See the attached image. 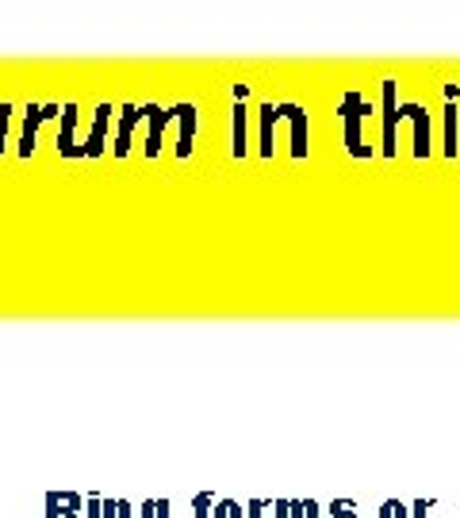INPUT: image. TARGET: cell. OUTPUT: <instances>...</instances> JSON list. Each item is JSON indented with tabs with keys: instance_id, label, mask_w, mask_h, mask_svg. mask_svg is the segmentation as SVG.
Here are the masks:
<instances>
[{
	"instance_id": "obj_1",
	"label": "cell",
	"mask_w": 460,
	"mask_h": 518,
	"mask_svg": "<svg viewBox=\"0 0 460 518\" xmlns=\"http://www.w3.org/2000/svg\"><path fill=\"white\" fill-rule=\"evenodd\" d=\"M364 116H373V104H368L357 88H349V93H342V100H337V119H342V143H345V154L349 158H373L376 150L364 143Z\"/></svg>"
},
{
	"instance_id": "obj_2",
	"label": "cell",
	"mask_w": 460,
	"mask_h": 518,
	"mask_svg": "<svg viewBox=\"0 0 460 518\" xmlns=\"http://www.w3.org/2000/svg\"><path fill=\"white\" fill-rule=\"evenodd\" d=\"M380 154L383 158L399 154V81L395 78L380 81Z\"/></svg>"
},
{
	"instance_id": "obj_3",
	"label": "cell",
	"mask_w": 460,
	"mask_h": 518,
	"mask_svg": "<svg viewBox=\"0 0 460 518\" xmlns=\"http://www.w3.org/2000/svg\"><path fill=\"white\" fill-rule=\"evenodd\" d=\"M410 124V134H414V146H410V154L426 162L429 158V143H434V119H429V108L419 100H399V124Z\"/></svg>"
},
{
	"instance_id": "obj_4",
	"label": "cell",
	"mask_w": 460,
	"mask_h": 518,
	"mask_svg": "<svg viewBox=\"0 0 460 518\" xmlns=\"http://www.w3.org/2000/svg\"><path fill=\"white\" fill-rule=\"evenodd\" d=\"M276 119H288V131H291V158L303 162L307 150H311V119H307V108L296 100H284L276 104Z\"/></svg>"
},
{
	"instance_id": "obj_5",
	"label": "cell",
	"mask_w": 460,
	"mask_h": 518,
	"mask_svg": "<svg viewBox=\"0 0 460 518\" xmlns=\"http://www.w3.org/2000/svg\"><path fill=\"white\" fill-rule=\"evenodd\" d=\"M107 124H112V104H100L97 116H92V131L81 146V158H97L104 154V143H107Z\"/></svg>"
},
{
	"instance_id": "obj_6",
	"label": "cell",
	"mask_w": 460,
	"mask_h": 518,
	"mask_svg": "<svg viewBox=\"0 0 460 518\" xmlns=\"http://www.w3.org/2000/svg\"><path fill=\"white\" fill-rule=\"evenodd\" d=\"M173 119H180V143H177V158H192V143H196V104H177Z\"/></svg>"
},
{
	"instance_id": "obj_7",
	"label": "cell",
	"mask_w": 460,
	"mask_h": 518,
	"mask_svg": "<svg viewBox=\"0 0 460 518\" xmlns=\"http://www.w3.org/2000/svg\"><path fill=\"white\" fill-rule=\"evenodd\" d=\"M441 154L445 158L460 154V108L456 104H445V112H441Z\"/></svg>"
},
{
	"instance_id": "obj_8",
	"label": "cell",
	"mask_w": 460,
	"mask_h": 518,
	"mask_svg": "<svg viewBox=\"0 0 460 518\" xmlns=\"http://www.w3.org/2000/svg\"><path fill=\"white\" fill-rule=\"evenodd\" d=\"M276 104H261V146H257V154L261 158H272L276 154Z\"/></svg>"
},
{
	"instance_id": "obj_9",
	"label": "cell",
	"mask_w": 460,
	"mask_h": 518,
	"mask_svg": "<svg viewBox=\"0 0 460 518\" xmlns=\"http://www.w3.org/2000/svg\"><path fill=\"white\" fill-rule=\"evenodd\" d=\"M138 119H143V108H134V104H127V108H123V116H119V131H115V154L123 158L131 150V131H134V124Z\"/></svg>"
},
{
	"instance_id": "obj_10",
	"label": "cell",
	"mask_w": 460,
	"mask_h": 518,
	"mask_svg": "<svg viewBox=\"0 0 460 518\" xmlns=\"http://www.w3.org/2000/svg\"><path fill=\"white\" fill-rule=\"evenodd\" d=\"M245 134H250V124H245V100H235V158H245Z\"/></svg>"
},
{
	"instance_id": "obj_11",
	"label": "cell",
	"mask_w": 460,
	"mask_h": 518,
	"mask_svg": "<svg viewBox=\"0 0 460 518\" xmlns=\"http://www.w3.org/2000/svg\"><path fill=\"white\" fill-rule=\"evenodd\" d=\"M322 518H361L357 514V499H349V495L330 499V507H327V514H322Z\"/></svg>"
},
{
	"instance_id": "obj_12",
	"label": "cell",
	"mask_w": 460,
	"mask_h": 518,
	"mask_svg": "<svg viewBox=\"0 0 460 518\" xmlns=\"http://www.w3.org/2000/svg\"><path fill=\"white\" fill-rule=\"evenodd\" d=\"M211 518H245V507L238 499H215Z\"/></svg>"
},
{
	"instance_id": "obj_13",
	"label": "cell",
	"mask_w": 460,
	"mask_h": 518,
	"mask_svg": "<svg viewBox=\"0 0 460 518\" xmlns=\"http://www.w3.org/2000/svg\"><path fill=\"white\" fill-rule=\"evenodd\" d=\"M376 518H407V503L403 499H383Z\"/></svg>"
},
{
	"instance_id": "obj_14",
	"label": "cell",
	"mask_w": 460,
	"mask_h": 518,
	"mask_svg": "<svg viewBox=\"0 0 460 518\" xmlns=\"http://www.w3.org/2000/svg\"><path fill=\"white\" fill-rule=\"evenodd\" d=\"M192 507H196V518H211V507H215V495L211 492H199L192 499Z\"/></svg>"
},
{
	"instance_id": "obj_15",
	"label": "cell",
	"mask_w": 460,
	"mask_h": 518,
	"mask_svg": "<svg viewBox=\"0 0 460 518\" xmlns=\"http://www.w3.org/2000/svg\"><path fill=\"white\" fill-rule=\"evenodd\" d=\"M143 518H169V503L165 499H158V503L146 499L143 503Z\"/></svg>"
},
{
	"instance_id": "obj_16",
	"label": "cell",
	"mask_w": 460,
	"mask_h": 518,
	"mask_svg": "<svg viewBox=\"0 0 460 518\" xmlns=\"http://www.w3.org/2000/svg\"><path fill=\"white\" fill-rule=\"evenodd\" d=\"M429 507H434V499H414L407 503V518H429Z\"/></svg>"
},
{
	"instance_id": "obj_17",
	"label": "cell",
	"mask_w": 460,
	"mask_h": 518,
	"mask_svg": "<svg viewBox=\"0 0 460 518\" xmlns=\"http://www.w3.org/2000/svg\"><path fill=\"white\" fill-rule=\"evenodd\" d=\"M265 507H269V499H250V503H245V518H261Z\"/></svg>"
},
{
	"instance_id": "obj_18",
	"label": "cell",
	"mask_w": 460,
	"mask_h": 518,
	"mask_svg": "<svg viewBox=\"0 0 460 518\" xmlns=\"http://www.w3.org/2000/svg\"><path fill=\"white\" fill-rule=\"evenodd\" d=\"M303 518H322V507H318V499H311V495L303 499Z\"/></svg>"
},
{
	"instance_id": "obj_19",
	"label": "cell",
	"mask_w": 460,
	"mask_h": 518,
	"mask_svg": "<svg viewBox=\"0 0 460 518\" xmlns=\"http://www.w3.org/2000/svg\"><path fill=\"white\" fill-rule=\"evenodd\" d=\"M288 518H303V499H288Z\"/></svg>"
},
{
	"instance_id": "obj_20",
	"label": "cell",
	"mask_w": 460,
	"mask_h": 518,
	"mask_svg": "<svg viewBox=\"0 0 460 518\" xmlns=\"http://www.w3.org/2000/svg\"><path fill=\"white\" fill-rule=\"evenodd\" d=\"M5 131H8V108H0V150H5Z\"/></svg>"
},
{
	"instance_id": "obj_21",
	"label": "cell",
	"mask_w": 460,
	"mask_h": 518,
	"mask_svg": "<svg viewBox=\"0 0 460 518\" xmlns=\"http://www.w3.org/2000/svg\"><path fill=\"white\" fill-rule=\"evenodd\" d=\"M272 507H276V518H288V499H276Z\"/></svg>"
}]
</instances>
